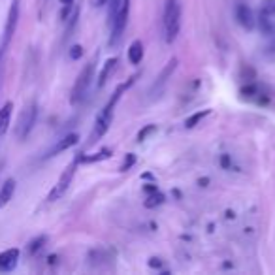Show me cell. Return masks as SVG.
Segmentation results:
<instances>
[{
  "label": "cell",
  "mask_w": 275,
  "mask_h": 275,
  "mask_svg": "<svg viewBox=\"0 0 275 275\" xmlns=\"http://www.w3.org/2000/svg\"><path fill=\"white\" fill-rule=\"evenodd\" d=\"M236 19H238V23L241 25L243 28H247V30H251L252 26H254L252 10L247 4H238V6H236Z\"/></svg>",
  "instance_id": "ba28073f"
},
{
  "label": "cell",
  "mask_w": 275,
  "mask_h": 275,
  "mask_svg": "<svg viewBox=\"0 0 275 275\" xmlns=\"http://www.w3.org/2000/svg\"><path fill=\"white\" fill-rule=\"evenodd\" d=\"M134 162H136V156L132 155V153L130 155H126V158L123 160V164L119 166V172H128V170L134 166Z\"/></svg>",
  "instance_id": "ffe728a7"
},
{
  "label": "cell",
  "mask_w": 275,
  "mask_h": 275,
  "mask_svg": "<svg viewBox=\"0 0 275 275\" xmlns=\"http://www.w3.org/2000/svg\"><path fill=\"white\" fill-rule=\"evenodd\" d=\"M155 130H156V125H147L145 128H142V130L138 132V142H145V140H147V136H149V134H153Z\"/></svg>",
  "instance_id": "d6986e66"
},
{
  "label": "cell",
  "mask_w": 275,
  "mask_h": 275,
  "mask_svg": "<svg viewBox=\"0 0 275 275\" xmlns=\"http://www.w3.org/2000/svg\"><path fill=\"white\" fill-rule=\"evenodd\" d=\"M221 164H223V168H230V156L228 155L221 156Z\"/></svg>",
  "instance_id": "7402d4cb"
},
{
  "label": "cell",
  "mask_w": 275,
  "mask_h": 275,
  "mask_svg": "<svg viewBox=\"0 0 275 275\" xmlns=\"http://www.w3.org/2000/svg\"><path fill=\"white\" fill-rule=\"evenodd\" d=\"M162 28H164V42L174 44L181 28V0H166Z\"/></svg>",
  "instance_id": "7a4b0ae2"
},
{
  "label": "cell",
  "mask_w": 275,
  "mask_h": 275,
  "mask_svg": "<svg viewBox=\"0 0 275 275\" xmlns=\"http://www.w3.org/2000/svg\"><path fill=\"white\" fill-rule=\"evenodd\" d=\"M115 68H117V59H108L104 62V68H102V72L98 75V87H104L106 85L109 75L115 72Z\"/></svg>",
  "instance_id": "4fadbf2b"
},
{
  "label": "cell",
  "mask_w": 275,
  "mask_h": 275,
  "mask_svg": "<svg viewBox=\"0 0 275 275\" xmlns=\"http://www.w3.org/2000/svg\"><path fill=\"white\" fill-rule=\"evenodd\" d=\"M128 13H130V0H121V6L117 13H115V19L113 23L109 25L111 26V38H109V44H117L126 28V23H128Z\"/></svg>",
  "instance_id": "277c9868"
},
{
  "label": "cell",
  "mask_w": 275,
  "mask_h": 275,
  "mask_svg": "<svg viewBox=\"0 0 275 275\" xmlns=\"http://www.w3.org/2000/svg\"><path fill=\"white\" fill-rule=\"evenodd\" d=\"M126 53H128L130 64H140L142 59H144V44H142V40H134Z\"/></svg>",
  "instance_id": "8fae6325"
},
{
  "label": "cell",
  "mask_w": 275,
  "mask_h": 275,
  "mask_svg": "<svg viewBox=\"0 0 275 275\" xmlns=\"http://www.w3.org/2000/svg\"><path fill=\"white\" fill-rule=\"evenodd\" d=\"M79 142V136L75 134V132H72V134H66L62 140H59L57 142V145L49 151V155L48 156H55V155H59V153H62V151H66V149H70V147H74V145Z\"/></svg>",
  "instance_id": "30bf717a"
},
{
  "label": "cell",
  "mask_w": 275,
  "mask_h": 275,
  "mask_svg": "<svg viewBox=\"0 0 275 275\" xmlns=\"http://www.w3.org/2000/svg\"><path fill=\"white\" fill-rule=\"evenodd\" d=\"M93 77H95V62L91 60L81 70V74L77 75V81H75L72 89V104H77L79 100H83L87 91H89V87L93 83Z\"/></svg>",
  "instance_id": "3957f363"
},
{
  "label": "cell",
  "mask_w": 275,
  "mask_h": 275,
  "mask_svg": "<svg viewBox=\"0 0 275 275\" xmlns=\"http://www.w3.org/2000/svg\"><path fill=\"white\" fill-rule=\"evenodd\" d=\"M75 166H77V160L72 162L70 166L62 172V175L59 177L57 185H55V187L51 189V192H49L48 202H57L59 198H62V196L66 194V191H68V187H70V183H72V179H74V175H75Z\"/></svg>",
  "instance_id": "5b68a950"
},
{
  "label": "cell",
  "mask_w": 275,
  "mask_h": 275,
  "mask_svg": "<svg viewBox=\"0 0 275 275\" xmlns=\"http://www.w3.org/2000/svg\"><path fill=\"white\" fill-rule=\"evenodd\" d=\"M260 13L262 15H274L275 13V0H264L262 2V8H260Z\"/></svg>",
  "instance_id": "e0dca14e"
},
{
  "label": "cell",
  "mask_w": 275,
  "mask_h": 275,
  "mask_svg": "<svg viewBox=\"0 0 275 275\" xmlns=\"http://www.w3.org/2000/svg\"><path fill=\"white\" fill-rule=\"evenodd\" d=\"M81 55H83V48L81 46H72V49H70V59L77 60L81 59Z\"/></svg>",
  "instance_id": "44dd1931"
},
{
  "label": "cell",
  "mask_w": 275,
  "mask_h": 275,
  "mask_svg": "<svg viewBox=\"0 0 275 275\" xmlns=\"http://www.w3.org/2000/svg\"><path fill=\"white\" fill-rule=\"evenodd\" d=\"M108 4V0H96V6H106Z\"/></svg>",
  "instance_id": "603a6c76"
},
{
  "label": "cell",
  "mask_w": 275,
  "mask_h": 275,
  "mask_svg": "<svg viewBox=\"0 0 275 275\" xmlns=\"http://www.w3.org/2000/svg\"><path fill=\"white\" fill-rule=\"evenodd\" d=\"M17 17H19V2L13 0L12 8H10V15H8V23H6V30H4V48L8 46V42L12 40L13 32H15Z\"/></svg>",
  "instance_id": "52a82bcc"
},
{
  "label": "cell",
  "mask_w": 275,
  "mask_h": 275,
  "mask_svg": "<svg viewBox=\"0 0 275 275\" xmlns=\"http://www.w3.org/2000/svg\"><path fill=\"white\" fill-rule=\"evenodd\" d=\"M211 113V109H203V111H196V113H192L189 119L185 121V128H194L198 123H202L207 115Z\"/></svg>",
  "instance_id": "9a60e30c"
},
{
  "label": "cell",
  "mask_w": 275,
  "mask_h": 275,
  "mask_svg": "<svg viewBox=\"0 0 275 275\" xmlns=\"http://www.w3.org/2000/svg\"><path fill=\"white\" fill-rule=\"evenodd\" d=\"M17 260H19V249H8V251L0 252V272L13 270Z\"/></svg>",
  "instance_id": "9c48e42d"
},
{
  "label": "cell",
  "mask_w": 275,
  "mask_h": 275,
  "mask_svg": "<svg viewBox=\"0 0 275 275\" xmlns=\"http://www.w3.org/2000/svg\"><path fill=\"white\" fill-rule=\"evenodd\" d=\"M164 202V194L162 192H158V191H155V192H151L149 196H147V200H145V207H156V205H160V203Z\"/></svg>",
  "instance_id": "2e32d148"
},
{
  "label": "cell",
  "mask_w": 275,
  "mask_h": 275,
  "mask_svg": "<svg viewBox=\"0 0 275 275\" xmlns=\"http://www.w3.org/2000/svg\"><path fill=\"white\" fill-rule=\"evenodd\" d=\"M134 83V77H132L128 83H123L117 87V91L113 93V96L109 98V102L104 106V109L96 115V121H95V130H93V140H98V138H102L106 132L109 130V126H111V121H113V109L117 106V102L121 100V96L123 93Z\"/></svg>",
  "instance_id": "6da1fadb"
},
{
  "label": "cell",
  "mask_w": 275,
  "mask_h": 275,
  "mask_svg": "<svg viewBox=\"0 0 275 275\" xmlns=\"http://www.w3.org/2000/svg\"><path fill=\"white\" fill-rule=\"evenodd\" d=\"M46 241H48V238H46V236H40L38 239H34V241L30 243V247H28V252H30V254L38 252L40 249H42V247H44V243H46Z\"/></svg>",
  "instance_id": "ac0fdd59"
},
{
  "label": "cell",
  "mask_w": 275,
  "mask_h": 275,
  "mask_svg": "<svg viewBox=\"0 0 275 275\" xmlns=\"http://www.w3.org/2000/svg\"><path fill=\"white\" fill-rule=\"evenodd\" d=\"M13 192H15V181L8 179L2 187H0V209L6 205L13 198Z\"/></svg>",
  "instance_id": "7c38bea8"
},
{
  "label": "cell",
  "mask_w": 275,
  "mask_h": 275,
  "mask_svg": "<svg viewBox=\"0 0 275 275\" xmlns=\"http://www.w3.org/2000/svg\"><path fill=\"white\" fill-rule=\"evenodd\" d=\"M113 155V151L108 149V147H104V149H100L98 153L95 155H87V156H79L77 158V162H81V164H91V162H100V160H106L109 156Z\"/></svg>",
  "instance_id": "5bb4252c"
},
{
  "label": "cell",
  "mask_w": 275,
  "mask_h": 275,
  "mask_svg": "<svg viewBox=\"0 0 275 275\" xmlns=\"http://www.w3.org/2000/svg\"><path fill=\"white\" fill-rule=\"evenodd\" d=\"M59 2H60V4H64V6H70L74 0H59Z\"/></svg>",
  "instance_id": "cb8c5ba5"
},
{
  "label": "cell",
  "mask_w": 275,
  "mask_h": 275,
  "mask_svg": "<svg viewBox=\"0 0 275 275\" xmlns=\"http://www.w3.org/2000/svg\"><path fill=\"white\" fill-rule=\"evenodd\" d=\"M36 115H38V106L36 102H32V104H28L26 108L21 111V115H19V121H17V136L25 140L30 130H32V126H34V123H36Z\"/></svg>",
  "instance_id": "8992f818"
}]
</instances>
